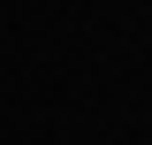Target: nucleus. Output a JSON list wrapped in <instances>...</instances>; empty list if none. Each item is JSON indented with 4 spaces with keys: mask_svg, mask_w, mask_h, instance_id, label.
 I'll use <instances>...</instances> for the list:
<instances>
[]
</instances>
